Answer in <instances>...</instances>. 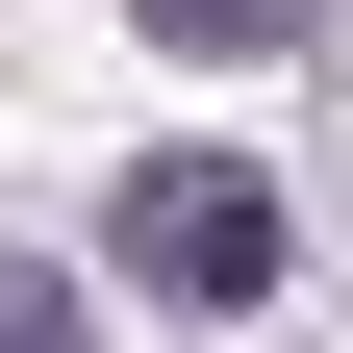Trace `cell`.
<instances>
[{
    "label": "cell",
    "mask_w": 353,
    "mask_h": 353,
    "mask_svg": "<svg viewBox=\"0 0 353 353\" xmlns=\"http://www.w3.org/2000/svg\"><path fill=\"white\" fill-rule=\"evenodd\" d=\"M101 252H126L152 303H278V176H252V152H126Z\"/></svg>",
    "instance_id": "cell-1"
},
{
    "label": "cell",
    "mask_w": 353,
    "mask_h": 353,
    "mask_svg": "<svg viewBox=\"0 0 353 353\" xmlns=\"http://www.w3.org/2000/svg\"><path fill=\"white\" fill-rule=\"evenodd\" d=\"M152 51H303V0H152Z\"/></svg>",
    "instance_id": "cell-2"
},
{
    "label": "cell",
    "mask_w": 353,
    "mask_h": 353,
    "mask_svg": "<svg viewBox=\"0 0 353 353\" xmlns=\"http://www.w3.org/2000/svg\"><path fill=\"white\" fill-rule=\"evenodd\" d=\"M0 353H76V278L51 252H0Z\"/></svg>",
    "instance_id": "cell-3"
}]
</instances>
